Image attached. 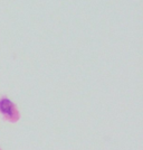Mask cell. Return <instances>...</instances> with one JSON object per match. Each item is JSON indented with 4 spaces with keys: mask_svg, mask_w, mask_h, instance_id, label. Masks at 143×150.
Listing matches in <instances>:
<instances>
[{
    "mask_svg": "<svg viewBox=\"0 0 143 150\" xmlns=\"http://www.w3.org/2000/svg\"><path fill=\"white\" fill-rule=\"evenodd\" d=\"M0 111L8 117L13 115L15 114V106H13V102L8 99H1L0 100Z\"/></svg>",
    "mask_w": 143,
    "mask_h": 150,
    "instance_id": "cell-1",
    "label": "cell"
}]
</instances>
